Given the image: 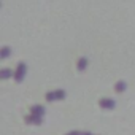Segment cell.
Segmentation results:
<instances>
[{
    "label": "cell",
    "instance_id": "8fae6325",
    "mask_svg": "<svg viewBox=\"0 0 135 135\" xmlns=\"http://www.w3.org/2000/svg\"><path fill=\"white\" fill-rule=\"evenodd\" d=\"M83 135H92V133H89V132H83Z\"/></svg>",
    "mask_w": 135,
    "mask_h": 135
},
{
    "label": "cell",
    "instance_id": "52a82bcc",
    "mask_svg": "<svg viewBox=\"0 0 135 135\" xmlns=\"http://www.w3.org/2000/svg\"><path fill=\"white\" fill-rule=\"evenodd\" d=\"M45 97H46V100H48V102H54V100L57 99V95H56V92H48V94H46Z\"/></svg>",
    "mask_w": 135,
    "mask_h": 135
},
{
    "label": "cell",
    "instance_id": "6da1fadb",
    "mask_svg": "<svg viewBox=\"0 0 135 135\" xmlns=\"http://www.w3.org/2000/svg\"><path fill=\"white\" fill-rule=\"evenodd\" d=\"M24 75H26V64H24V62H19L18 69L15 70V80H16L18 83H21L22 78H24Z\"/></svg>",
    "mask_w": 135,
    "mask_h": 135
},
{
    "label": "cell",
    "instance_id": "9c48e42d",
    "mask_svg": "<svg viewBox=\"0 0 135 135\" xmlns=\"http://www.w3.org/2000/svg\"><path fill=\"white\" fill-rule=\"evenodd\" d=\"M56 95H57V99H64V97H65V92L59 89V91H56Z\"/></svg>",
    "mask_w": 135,
    "mask_h": 135
},
{
    "label": "cell",
    "instance_id": "ba28073f",
    "mask_svg": "<svg viewBox=\"0 0 135 135\" xmlns=\"http://www.w3.org/2000/svg\"><path fill=\"white\" fill-rule=\"evenodd\" d=\"M10 56V48H3L2 49V54H0V57H2V59H7Z\"/></svg>",
    "mask_w": 135,
    "mask_h": 135
},
{
    "label": "cell",
    "instance_id": "277c9868",
    "mask_svg": "<svg viewBox=\"0 0 135 135\" xmlns=\"http://www.w3.org/2000/svg\"><path fill=\"white\" fill-rule=\"evenodd\" d=\"M88 67V59L86 57H81V59H78V62H76V69L80 70V72H83L84 69Z\"/></svg>",
    "mask_w": 135,
    "mask_h": 135
},
{
    "label": "cell",
    "instance_id": "3957f363",
    "mask_svg": "<svg viewBox=\"0 0 135 135\" xmlns=\"http://www.w3.org/2000/svg\"><path fill=\"white\" fill-rule=\"evenodd\" d=\"M30 113H32V114H38V116H43V114H45V108H43L41 105H33V107L30 108Z\"/></svg>",
    "mask_w": 135,
    "mask_h": 135
},
{
    "label": "cell",
    "instance_id": "7a4b0ae2",
    "mask_svg": "<svg viewBox=\"0 0 135 135\" xmlns=\"http://www.w3.org/2000/svg\"><path fill=\"white\" fill-rule=\"evenodd\" d=\"M99 105H100V108H105V110H113L116 107L114 100H111V99H100Z\"/></svg>",
    "mask_w": 135,
    "mask_h": 135
},
{
    "label": "cell",
    "instance_id": "30bf717a",
    "mask_svg": "<svg viewBox=\"0 0 135 135\" xmlns=\"http://www.w3.org/2000/svg\"><path fill=\"white\" fill-rule=\"evenodd\" d=\"M67 135H83L81 132H76V130H72V132H69Z\"/></svg>",
    "mask_w": 135,
    "mask_h": 135
},
{
    "label": "cell",
    "instance_id": "5b68a950",
    "mask_svg": "<svg viewBox=\"0 0 135 135\" xmlns=\"http://www.w3.org/2000/svg\"><path fill=\"white\" fill-rule=\"evenodd\" d=\"M0 75H2L3 80H7V78H10V76H15V72L10 70V69H2V70H0Z\"/></svg>",
    "mask_w": 135,
    "mask_h": 135
},
{
    "label": "cell",
    "instance_id": "8992f818",
    "mask_svg": "<svg viewBox=\"0 0 135 135\" xmlns=\"http://www.w3.org/2000/svg\"><path fill=\"white\" fill-rule=\"evenodd\" d=\"M114 89H116V92H124V89H126V83H124V81H118V83L114 84Z\"/></svg>",
    "mask_w": 135,
    "mask_h": 135
}]
</instances>
